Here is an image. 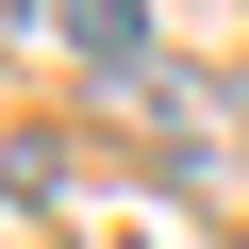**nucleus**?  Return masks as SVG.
Returning a JSON list of instances; mask_svg holds the SVG:
<instances>
[{
    "label": "nucleus",
    "instance_id": "f257e3e1",
    "mask_svg": "<svg viewBox=\"0 0 249 249\" xmlns=\"http://www.w3.org/2000/svg\"><path fill=\"white\" fill-rule=\"evenodd\" d=\"M100 116H133V133H166L183 166H216V100H199L166 50H150V67H116V83H100Z\"/></svg>",
    "mask_w": 249,
    "mask_h": 249
},
{
    "label": "nucleus",
    "instance_id": "f03ea898",
    "mask_svg": "<svg viewBox=\"0 0 249 249\" xmlns=\"http://www.w3.org/2000/svg\"><path fill=\"white\" fill-rule=\"evenodd\" d=\"M50 34H67L100 83H116V67H150V0H50Z\"/></svg>",
    "mask_w": 249,
    "mask_h": 249
},
{
    "label": "nucleus",
    "instance_id": "7ed1b4c3",
    "mask_svg": "<svg viewBox=\"0 0 249 249\" xmlns=\"http://www.w3.org/2000/svg\"><path fill=\"white\" fill-rule=\"evenodd\" d=\"M17 17H50V0H0V34H17Z\"/></svg>",
    "mask_w": 249,
    "mask_h": 249
},
{
    "label": "nucleus",
    "instance_id": "20e7f679",
    "mask_svg": "<svg viewBox=\"0 0 249 249\" xmlns=\"http://www.w3.org/2000/svg\"><path fill=\"white\" fill-rule=\"evenodd\" d=\"M116 249H150V232H116Z\"/></svg>",
    "mask_w": 249,
    "mask_h": 249
}]
</instances>
